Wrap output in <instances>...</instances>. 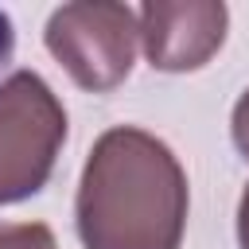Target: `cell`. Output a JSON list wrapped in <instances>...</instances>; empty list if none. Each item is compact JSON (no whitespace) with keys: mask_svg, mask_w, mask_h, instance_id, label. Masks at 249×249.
<instances>
[{"mask_svg":"<svg viewBox=\"0 0 249 249\" xmlns=\"http://www.w3.org/2000/svg\"><path fill=\"white\" fill-rule=\"evenodd\" d=\"M187 226V175L171 148L144 128L97 136L78 183V233L86 249H179Z\"/></svg>","mask_w":249,"mask_h":249,"instance_id":"cell-1","label":"cell"},{"mask_svg":"<svg viewBox=\"0 0 249 249\" xmlns=\"http://www.w3.org/2000/svg\"><path fill=\"white\" fill-rule=\"evenodd\" d=\"M66 140V113L51 86L16 70L0 86V206L35 195L58 160Z\"/></svg>","mask_w":249,"mask_h":249,"instance_id":"cell-2","label":"cell"},{"mask_svg":"<svg viewBox=\"0 0 249 249\" xmlns=\"http://www.w3.org/2000/svg\"><path fill=\"white\" fill-rule=\"evenodd\" d=\"M136 12L113 0L62 4L47 23L51 54L70 70L82 89L105 93L121 86L136 58Z\"/></svg>","mask_w":249,"mask_h":249,"instance_id":"cell-3","label":"cell"},{"mask_svg":"<svg viewBox=\"0 0 249 249\" xmlns=\"http://www.w3.org/2000/svg\"><path fill=\"white\" fill-rule=\"evenodd\" d=\"M226 4L152 0L140 8V43L156 70H198L226 39Z\"/></svg>","mask_w":249,"mask_h":249,"instance_id":"cell-4","label":"cell"},{"mask_svg":"<svg viewBox=\"0 0 249 249\" xmlns=\"http://www.w3.org/2000/svg\"><path fill=\"white\" fill-rule=\"evenodd\" d=\"M0 249H54V233L43 222L0 226Z\"/></svg>","mask_w":249,"mask_h":249,"instance_id":"cell-5","label":"cell"},{"mask_svg":"<svg viewBox=\"0 0 249 249\" xmlns=\"http://www.w3.org/2000/svg\"><path fill=\"white\" fill-rule=\"evenodd\" d=\"M233 140H237V148H241L245 160H249V89H245L241 101L233 105Z\"/></svg>","mask_w":249,"mask_h":249,"instance_id":"cell-6","label":"cell"},{"mask_svg":"<svg viewBox=\"0 0 249 249\" xmlns=\"http://www.w3.org/2000/svg\"><path fill=\"white\" fill-rule=\"evenodd\" d=\"M237 241H241V249H249V187H245L241 206H237Z\"/></svg>","mask_w":249,"mask_h":249,"instance_id":"cell-7","label":"cell"},{"mask_svg":"<svg viewBox=\"0 0 249 249\" xmlns=\"http://www.w3.org/2000/svg\"><path fill=\"white\" fill-rule=\"evenodd\" d=\"M12 51V19L0 12V62H4V54Z\"/></svg>","mask_w":249,"mask_h":249,"instance_id":"cell-8","label":"cell"}]
</instances>
